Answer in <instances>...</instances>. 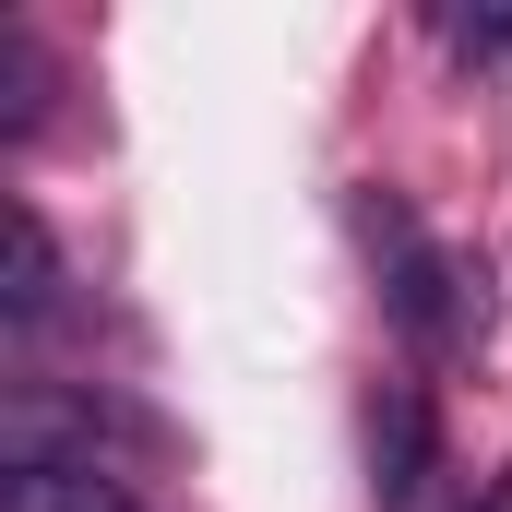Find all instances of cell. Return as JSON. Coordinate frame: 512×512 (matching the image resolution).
Instances as JSON below:
<instances>
[{"instance_id":"obj_2","label":"cell","mask_w":512,"mask_h":512,"mask_svg":"<svg viewBox=\"0 0 512 512\" xmlns=\"http://www.w3.org/2000/svg\"><path fill=\"white\" fill-rule=\"evenodd\" d=\"M370 489H382L393 512L429 489V393H417V382H382V393H370Z\"/></svg>"},{"instance_id":"obj_5","label":"cell","mask_w":512,"mask_h":512,"mask_svg":"<svg viewBox=\"0 0 512 512\" xmlns=\"http://www.w3.org/2000/svg\"><path fill=\"white\" fill-rule=\"evenodd\" d=\"M453 48H512V12H465V24H453Z\"/></svg>"},{"instance_id":"obj_6","label":"cell","mask_w":512,"mask_h":512,"mask_svg":"<svg viewBox=\"0 0 512 512\" xmlns=\"http://www.w3.org/2000/svg\"><path fill=\"white\" fill-rule=\"evenodd\" d=\"M489 512H512V477H501V489H489Z\"/></svg>"},{"instance_id":"obj_3","label":"cell","mask_w":512,"mask_h":512,"mask_svg":"<svg viewBox=\"0 0 512 512\" xmlns=\"http://www.w3.org/2000/svg\"><path fill=\"white\" fill-rule=\"evenodd\" d=\"M0 512H131V489L96 453H24V465L0 477Z\"/></svg>"},{"instance_id":"obj_4","label":"cell","mask_w":512,"mask_h":512,"mask_svg":"<svg viewBox=\"0 0 512 512\" xmlns=\"http://www.w3.org/2000/svg\"><path fill=\"white\" fill-rule=\"evenodd\" d=\"M48 298H60V251H48V227L12 203V286H0V310H12V322H48Z\"/></svg>"},{"instance_id":"obj_1","label":"cell","mask_w":512,"mask_h":512,"mask_svg":"<svg viewBox=\"0 0 512 512\" xmlns=\"http://www.w3.org/2000/svg\"><path fill=\"white\" fill-rule=\"evenodd\" d=\"M358 251H370V274H382V310L417 334V346H465V334H477V286H465V262L441 251L393 191H358Z\"/></svg>"}]
</instances>
